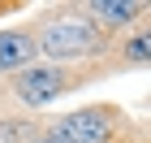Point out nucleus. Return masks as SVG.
Returning a JSON list of instances; mask_svg holds the SVG:
<instances>
[{
    "label": "nucleus",
    "instance_id": "nucleus-1",
    "mask_svg": "<svg viewBox=\"0 0 151 143\" xmlns=\"http://www.w3.org/2000/svg\"><path fill=\"white\" fill-rule=\"evenodd\" d=\"M39 57H47V65L56 61H78V57H95L99 52V30L91 17H56L39 30Z\"/></svg>",
    "mask_w": 151,
    "mask_h": 143
},
{
    "label": "nucleus",
    "instance_id": "nucleus-2",
    "mask_svg": "<svg viewBox=\"0 0 151 143\" xmlns=\"http://www.w3.org/2000/svg\"><path fill=\"white\" fill-rule=\"evenodd\" d=\"M13 91H17V100H22V104L43 108V104H52V100L65 91V74H60L56 65H26V70H17Z\"/></svg>",
    "mask_w": 151,
    "mask_h": 143
},
{
    "label": "nucleus",
    "instance_id": "nucleus-3",
    "mask_svg": "<svg viewBox=\"0 0 151 143\" xmlns=\"http://www.w3.org/2000/svg\"><path fill=\"white\" fill-rule=\"evenodd\" d=\"M52 130L60 134V143H108V134H112V121H108V113H104V108H82V113L60 117Z\"/></svg>",
    "mask_w": 151,
    "mask_h": 143
},
{
    "label": "nucleus",
    "instance_id": "nucleus-4",
    "mask_svg": "<svg viewBox=\"0 0 151 143\" xmlns=\"http://www.w3.org/2000/svg\"><path fill=\"white\" fill-rule=\"evenodd\" d=\"M35 57H39V44L30 30H0V70L4 74L35 65Z\"/></svg>",
    "mask_w": 151,
    "mask_h": 143
},
{
    "label": "nucleus",
    "instance_id": "nucleus-5",
    "mask_svg": "<svg viewBox=\"0 0 151 143\" xmlns=\"http://www.w3.org/2000/svg\"><path fill=\"white\" fill-rule=\"evenodd\" d=\"M91 17H99L104 26H129L138 17V4H134V0H95Z\"/></svg>",
    "mask_w": 151,
    "mask_h": 143
},
{
    "label": "nucleus",
    "instance_id": "nucleus-6",
    "mask_svg": "<svg viewBox=\"0 0 151 143\" xmlns=\"http://www.w3.org/2000/svg\"><path fill=\"white\" fill-rule=\"evenodd\" d=\"M125 52H129V61H138V65H142V61H147V39H129V48H125Z\"/></svg>",
    "mask_w": 151,
    "mask_h": 143
},
{
    "label": "nucleus",
    "instance_id": "nucleus-7",
    "mask_svg": "<svg viewBox=\"0 0 151 143\" xmlns=\"http://www.w3.org/2000/svg\"><path fill=\"white\" fill-rule=\"evenodd\" d=\"M30 143H60V134H56V130H47V134H39V139H30Z\"/></svg>",
    "mask_w": 151,
    "mask_h": 143
}]
</instances>
